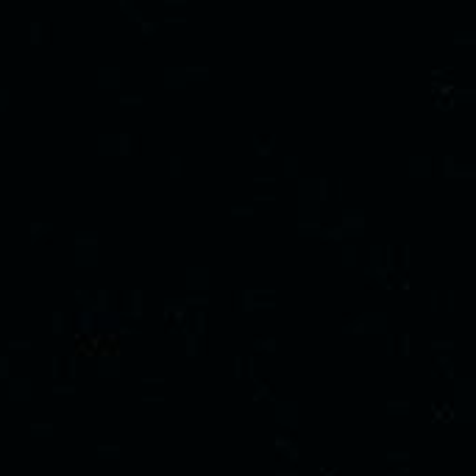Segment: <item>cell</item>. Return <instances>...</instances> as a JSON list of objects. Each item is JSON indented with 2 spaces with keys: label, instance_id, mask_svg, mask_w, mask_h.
<instances>
[{
  "label": "cell",
  "instance_id": "obj_8",
  "mask_svg": "<svg viewBox=\"0 0 476 476\" xmlns=\"http://www.w3.org/2000/svg\"><path fill=\"white\" fill-rule=\"evenodd\" d=\"M128 151H131V131L117 128L115 131V156H126Z\"/></svg>",
  "mask_w": 476,
  "mask_h": 476
},
{
  "label": "cell",
  "instance_id": "obj_5",
  "mask_svg": "<svg viewBox=\"0 0 476 476\" xmlns=\"http://www.w3.org/2000/svg\"><path fill=\"white\" fill-rule=\"evenodd\" d=\"M112 298H117V296L109 287H95L92 290V307L89 309H95V315L112 312Z\"/></svg>",
  "mask_w": 476,
  "mask_h": 476
},
{
  "label": "cell",
  "instance_id": "obj_20",
  "mask_svg": "<svg viewBox=\"0 0 476 476\" xmlns=\"http://www.w3.org/2000/svg\"><path fill=\"white\" fill-rule=\"evenodd\" d=\"M53 390L56 393H75V385H72V382H67V385H64V382H56Z\"/></svg>",
  "mask_w": 476,
  "mask_h": 476
},
{
  "label": "cell",
  "instance_id": "obj_22",
  "mask_svg": "<svg viewBox=\"0 0 476 476\" xmlns=\"http://www.w3.org/2000/svg\"><path fill=\"white\" fill-rule=\"evenodd\" d=\"M31 340H9V348H31Z\"/></svg>",
  "mask_w": 476,
  "mask_h": 476
},
{
  "label": "cell",
  "instance_id": "obj_4",
  "mask_svg": "<svg viewBox=\"0 0 476 476\" xmlns=\"http://www.w3.org/2000/svg\"><path fill=\"white\" fill-rule=\"evenodd\" d=\"M95 81L103 89H117L123 84V67L120 64H101L95 70Z\"/></svg>",
  "mask_w": 476,
  "mask_h": 476
},
{
  "label": "cell",
  "instance_id": "obj_15",
  "mask_svg": "<svg viewBox=\"0 0 476 476\" xmlns=\"http://www.w3.org/2000/svg\"><path fill=\"white\" fill-rule=\"evenodd\" d=\"M72 242H101V237L95 231H86V229H78L72 234Z\"/></svg>",
  "mask_w": 476,
  "mask_h": 476
},
{
  "label": "cell",
  "instance_id": "obj_7",
  "mask_svg": "<svg viewBox=\"0 0 476 476\" xmlns=\"http://www.w3.org/2000/svg\"><path fill=\"white\" fill-rule=\"evenodd\" d=\"M25 31H28V39H31V42H42V36L50 34V31H53V25H50L48 20H42V17H34V20H28V23H25Z\"/></svg>",
  "mask_w": 476,
  "mask_h": 476
},
{
  "label": "cell",
  "instance_id": "obj_6",
  "mask_svg": "<svg viewBox=\"0 0 476 476\" xmlns=\"http://www.w3.org/2000/svg\"><path fill=\"white\" fill-rule=\"evenodd\" d=\"M75 323H78V334H84V337L95 334V309L81 307L78 312H75Z\"/></svg>",
  "mask_w": 476,
  "mask_h": 476
},
{
  "label": "cell",
  "instance_id": "obj_18",
  "mask_svg": "<svg viewBox=\"0 0 476 476\" xmlns=\"http://www.w3.org/2000/svg\"><path fill=\"white\" fill-rule=\"evenodd\" d=\"M53 426H56V423H50V421H31L28 423L31 432H39V429H42V432H53Z\"/></svg>",
  "mask_w": 476,
  "mask_h": 476
},
{
  "label": "cell",
  "instance_id": "obj_16",
  "mask_svg": "<svg viewBox=\"0 0 476 476\" xmlns=\"http://www.w3.org/2000/svg\"><path fill=\"white\" fill-rule=\"evenodd\" d=\"M75 373H78V351H70L67 354V376L75 379Z\"/></svg>",
  "mask_w": 476,
  "mask_h": 476
},
{
  "label": "cell",
  "instance_id": "obj_11",
  "mask_svg": "<svg viewBox=\"0 0 476 476\" xmlns=\"http://www.w3.org/2000/svg\"><path fill=\"white\" fill-rule=\"evenodd\" d=\"M53 229H56L53 220H31V223H28V231H31L34 237H39V234H50Z\"/></svg>",
  "mask_w": 476,
  "mask_h": 476
},
{
  "label": "cell",
  "instance_id": "obj_13",
  "mask_svg": "<svg viewBox=\"0 0 476 476\" xmlns=\"http://www.w3.org/2000/svg\"><path fill=\"white\" fill-rule=\"evenodd\" d=\"M12 368H14V359L9 354H0V379H12Z\"/></svg>",
  "mask_w": 476,
  "mask_h": 476
},
{
  "label": "cell",
  "instance_id": "obj_10",
  "mask_svg": "<svg viewBox=\"0 0 476 476\" xmlns=\"http://www.w3.org/2000/svg\"><path fill=\"white\" fill-rule=\"evenodd\" d=\"M50 329H53V334H64V329H67V315H64V309H50Z\"/></svg>",
  "mask_w": 476,
  "mask_h": 476
},
{
  "label": "cell",
  "instance_id": "obj_19",
  "mask_svg": "<svg viewBox=\"0 0 476 476\" xmlns=\"http://www.w3.org/2000/svg\"><path fill=\"white\" fill-rule=\"evenodd\" d=\"M117 3H120V6L126 9L128 14H131V17H137V20H139V12H137V3H134V0H117Z\"/></svg>",
  "mask_w": 476,
  "mask_h": 476
},
{
  "label": "cell",
  "instance_id": "obj_1",
  "mask_svg": "<svg viewBox=\"0 0 476 476\" xmlns=\"http://www.w3.org/2000/svg\"><path fill=\"white\" fill-rule=\"evenodd\" d=\"M120 368H123V359H120V348L117 345H101L95 351V370L101 379H117Z\"/></svg>",
  "mask_w": 476,
  "mask_h": 476
},
{
  "label": "cell",
  "instance_id": "obj_14",
  "mask_svg": "<svg viewBox=\"0 0 476 476\" xmlns=\"http://www.w3.org/2000/svg\"><path fill=\"white\" fill-rule=\"evenodd\" d=\"M128 315H142V293L139 290H131V307H128Z\"/></svg>",
  "mask_w": 476,
  "mask_h": 476
},
{
  "label": "cell",
  "instance_id": "obj_21",
  "mask_svg": "<svg viewBox=\"0 0 476 476\" xmlns=\"http://www.w3.org/2000/svg\"><path fill=\"white\" fill-rule=\"evenodd\" d=\"M9 101H12V89H6V86H0V109H6Z\"/></svg>",
  "mask_w": 476,
  "mask_h": 476
},
{
  "label": "cell",
  "instance_id": "obj_9",
  "mask_svg": "<svg viewBox=\"0 0 476 476\" xmlns=\"http://www.w3.org/2000/svg\"><path fill=\"white\" fill-rule=\"evenodd\" d=\"M95 148L101 153H115V131H98L95 134Z\"/></svg>",
  "mask_w": 476,
  "mask_h": 476
},
{
  "label": "cell",
  "instance_id": "obj_17",
  "mask_svg": "<svg viewBox=\"0 0 476 476\" xmlns=\"http://www.w3.org/2000/svg\"><path fill=\"white\" fill-rule=\"evenodd\" d=\"M98 454H120V443H95Z\"/></svg>",
  "mask_w": 476,
  "mask_h": 476
},
{
  "label": "cell",
  "instance_id": "obj_12",
  "mask_svg": "<svg viewBox=\"0 0 476 476\" xmlns=\"http://www.w3.org/2000/svg\"><path fill=\"white\" fill-rule=\"evenodd\" d=\"M64 359H67V354H61V351H56V354L50 356V370H53V379H61V368H64Z\"/></svg>",
  "mask_w": 476,
  "mask_h": 476
},
{
  "label": "cell",
  "instance_id": "obj_2",
  "mask_svg": "<svg viewBox=\"0 0 476 476\" xmlns=\"http://www.w3.org/2000/svg\"><path fill=\"white\" fill-rule=\"evenodd\" d=\"M6 393L12 401H28L34 396V379L28 373H12V379L6 382Z\"/></svg>",
  "mask_w": 476,
  "mask_h": 476
},
{
  "label": "cell",
  "instance_id": "obj_3",
  "mask_svg": "<svg viewBox=\"0 0 476 476\" xmlns=\"http://www.w3.org/2000/svg\"><path fill=\"white\" fill-rule=\"evenodd\" d=\"M72 259L78 267H95L101 262V242H75L72 245Z\"/></svg>",
  "mask_w": 476,
  "mask_h": 476
}]
</instances>
